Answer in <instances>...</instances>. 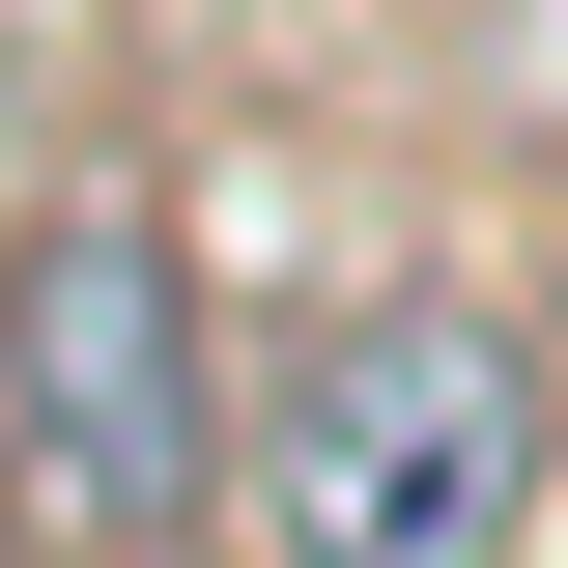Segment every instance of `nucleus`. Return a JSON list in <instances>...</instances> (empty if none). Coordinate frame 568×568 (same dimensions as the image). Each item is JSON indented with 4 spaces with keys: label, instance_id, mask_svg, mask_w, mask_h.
<instances>
[{
    "label": "nucleus",
    "instance_id": "nucleus-1",
    "mask_svg": "<svg viewBox=\"0 0 568 568\" xmlns=\"http://www.w3.org/2000/svg\"><path fill=\"white\" fill-rule=\"evenodd\" d=\"M540 342H511L484 284H369V313H313V369H284L256 426V511L342 568H484L511 511H540Z\"/></svg>",
    "mask_w": 568,
    "mask_h": 568
},
{
    "label": "nucleus",
    "instance_id": "nucleus-2",
    "mask_svg": "<svg viewBox=\"0 0 568 568\" xmlns=\"http://www.w3.org/2000/svg\"><path fill=\"white\" fill-rule=\"evenodd\" d=\"M0 484L58 540H200L227 511V398H200V284L142 200H29L0 256Z\"/></svg>",
    "mask_w": 568,
    "mask_h": 568
},
{
    "label": "nucleus",
    "instance_id": "nucleus-3",
    "mask_svg": "<svg viewBox=\"0 0 568 568\" xmlns=\"http://www.w3.org/2000/svg\"><path fill=\"white\" fill-rule=\"evenodd\" d=\"M0 114H29V29H0Z\"/></svg>",
    "mask_w": 568,
    "mask_h": 568
}]
</instances>
